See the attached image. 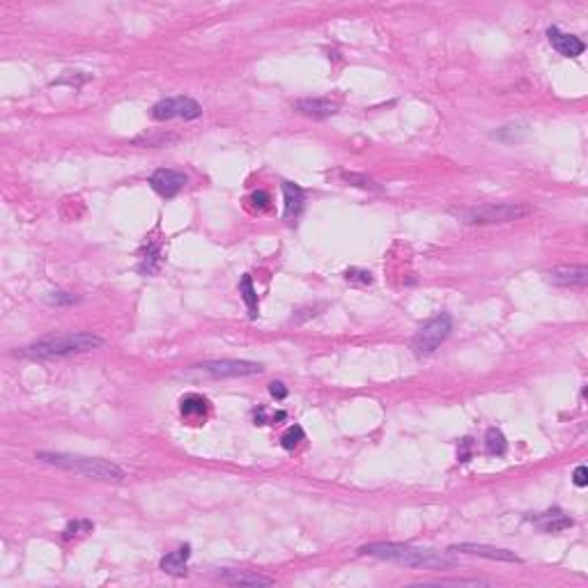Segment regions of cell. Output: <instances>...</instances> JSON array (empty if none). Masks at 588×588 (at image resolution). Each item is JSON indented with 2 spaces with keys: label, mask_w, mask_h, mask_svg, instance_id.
<instances>
[{
  "label": "cell",
  "mask_w": 588,
  "mask_h": 588,
  "mask_svg": "<svg viewBox=\"0 0 588 588\" xmlns=\"http://www.w3.org/2000/svg\"><path fill=\"white\" fill-rule=\"evenodd\" d=\"M361 554L375 556V559L393 561L405 567H416V570H448L455 567L458 561L450 554L435 552V550H423V547H411V545H400V542H370L359 550Z\"/></svg>",
  "instance_id": "cell-1"
},
{
  "label": "cell",
  "mask_w": 588,
  "mask_h": 588,
  "mask_svg": "<svg viewBox=\"0 0 588 588\" xmlns=\"http://www.w3.org/2000/svg\"><path fill=\"white\" fill-rule=\"evenodd\" d=\"M101 345H104V338H99L97 334L78 331V334L37 340V343L24 347L21 352H16V354L28 356V359H65V356L92 352V349H97Z\"/></svg>",
  "instance_id": "cell-2"
},
{
  "label": "cell",
  "mask_w": 588,
  "mask_h": 588,
  "mask_svg": "<svg viewBox=\"0 0 588 588\" xmlns=\"http://www.w3.org/2000/svg\"><path fill=\"white\" fill-rule=\"evenodd\" d=\"M39 462L53 464V467L67 469L81 473V476L95 478V480H125L127 473L122 467H118L115 462L108 460H99V458H86V455H71V453H37Z\"/></svg>",
  "instance_id": "cell-3"
},
{
  "label": "cell",
  "mask_w": 588,
  "mask_h": 588,
  "mask_svg": "<svg viewBox=\"0 0 588 588\" xmlns=\"http://www.w3.org/2000/svg\"><path fill=\"white\" fill-rule=\"evenodd\" d=\"M453 214L471 225H490V223H510L520 221L531 214L529 205L522 202H490L483 207H469V210H453Z\"/></svg>",
  "instance_id": "cell-4"
},
{
  "label": "cell",
  "mask_w": 588,
  "mask_h": 588,
  "mask_svg": "<svg viewBox=\"0 0 588 588\" xmlns=\"http://www.w3.org/2000/svg\"><path fill=\"white\" fill-rule=\"evenodd\" d=\"M453 331V317L448 313H439L423 324L416 336L411 338V349L416 356H428L450 336Z\"/></svg>",
  "instance_id": "cell-5"
},
{
  "label": "cell",
  "mask_w": 588,
  "mask_h": 588,
  "mask_svg": "<svg viewBox=\"0 0 588 588\" xmlns=\"http://www.w3.org/2000/svg\"><path fill=\"white\" fill-rule=\"evenodd\" d=\"M202 115V106L191 97H168L161 99L159 104L152 106V118L154 120H172V118H184V120H195Z\"/></svg>",
  "instance_id": "cell-6"
},
{
  "label": "cell",
  "mask_w": 588,
  "mask_h": 588,
  "mask_svg": "<svg viewBox=\"0 0 588 588\" xmlns=\"http://www.w3.org/2000/svg\"><path fill=\"white\" fill-rule=\"evenodd\" d=\"M198 370L214 377H251L262 373V363L255 361H242V359H221V361H205L195 366Z\"/></svg>",
  "instance_id": "cell-7"
},
{
  "label": "cell",
  "mask_w": 588,
  "mask_h": 588,
  "mask_svg": "<svg viewBox=\"0 0 588 588\" xmlns=\"http://www.w3.org/2000/svg\"><path fill=\"white\" fill-rule=\"evenodd\" d=\"M189 177L182 170H172V168H159L152 172L150 177V187L157 191L163 198H175L184 187H187Z\"/></svg>",
  "instance_id": "cell-8"
},
{
  "label": "cell",
  "mask_w": 588,
  "mask_h": 588,
  "mask_svg": "<svg viewBox=\"0 0 588 588\" xmlns=\"http://www.w3.org/2000/svg\"><path fill=\"white\" fill-rule=\"evenodd\" d=\"M450 552H462V554H471V556H483V559L490 561H503V563H522V559L510 550H501V547H492V545H476V542H462V545H453Z\"/></svg>",
  "instance_id": "cell-9"
},
{
  "label": "cell",
  "mask_w": 588,
  "mask_h": 588,
  "mask_svg": "<svg viewBox=\"0 0 588 588\" xmlns=\"http://www.w3.org/2000/svg\"><path fill=\"white\" fill-rule=\"evenodd\" d=\"M547 37H550V44L556 51H559L563 58H579L584 51H586V44L582 42L579 37L567 35V33H563V30H559L556 26L547 30Z\"/></svg>",
  "instance_id": "cell-10"
},
{
  "label": "cell",
  "mask_w": 588,
  "mask_h": 588,
  "mask_svg": "<svg viewBox=\"0 0 588 588\" xmlns=\"http://www.w3.org/2000/svg\"><path fill=\"white\" fill-rule=\"evenodd\" d=\"M547 281L561 287H584L588 281L586 267H554L547 272Z\"/></svg>",
  "instance_id": "cell-11"
},
{
  "label": "cell",
  "mask_w": 588,
  "mask_h": 588,
  "mask_svg": "<svg viewBox=\"0 0 588 588\" xmlns=\"http://www.w3.org/2000/svg\"><path fill=\"white\" fill-rule=\"evenodd\" d=\"M292 108L296 113H304L308 118H329V115H336L338 113V106L334 101L329 99H299L292 104Z\"/></svg>",
  "instance_id": "cell-12"
},
{
  "label": "cell",
  "mask_w": 588,
  "mask_h": 588,
  "mask_svg": "<svg viewBox=\"0 0 588 588\" xmlns=\"http://www.w3.org/2000/svg\"><path fill=\"white\" fill-rule=\"evenodd\" d=\"M221 582L225 584H239V586H272L274 579L269 577H262V574H255V572H244V570H221L216 572Z\"/></svg>",
  "instance_id": "cell-13"
},
{
  "label": "cell",
  "mask_w": 588,
  "mask_h": 588,
  "mask_svg": "<svg viewBox=\"0 0 588 588\" xmlns=\"http://www.w3.org/2000/svg\"><path fill=\"white\" fill-rule=\"evenodd\" d=\"M189 559H191V547L184 545V547H180L177 552L163 556V559H161V570L168 572V574H175V577H182V574H187Z\"/></svg>",
  "instance_id": "cell-14"
},
{
  "label": "cell",
  "mask_w": 588,
  "mask_h": 588,
  "mask_svg": "<svg viewBox=\"0 0 588 588\" xmlns=\"http://www.w3.org/2000/svg\"><path fill=\"white\" fill-rule=\"evenodd\" d=\"M283 195H285V212H283V216H285V219H296V216L301 214V210H304V200H306L304 191L299 189L296 184L285 182L283 184Z\"/></svg>",
  "instance_id": "cell-15"
},
{
  "label": "cell",
  "mask_w": 588,
  "mask_h": 588,
  "mask_svg": "<svg viewBox=\"0 0 588 588\" xmlns=\"http://www.w3.org/2000/svg\"><path fill=\"white\" fill-rule=\"evenodd\" d=\"M205 411H207V400H205L202 396H184L182 398V416H187V418H200L205 416Z\"/></svg>",
  "instance_id": "cell-16"
},
{
  "label": "cell",
  "mask_w": 588,
  "mask_h": 588,
  "mask_svg": "<svg viewBox=\"0 0 588 588\" xmlns=\"http://www.w3.org/2000/svg\"><path fill=\"white\" fill-rule=\"evenodd\" d=\"M239 292H242L244 301H246V308H249V317L255 319V317H257V311H260V308H257V294H255V287H253V278H251L249 274H246V276L242 278Z\"/></svg>",
  "instance_id": "cell-17"
},
{
  "label": "cell",
  "mask_w": 588,
  "mask_h": 588,
  "mask_svg": "<svg viewBox=\"0 0 588 588\" xmlns=\"http://www.w3.org/2000/svg\"><path fill=\"white\" fill-rule=\"evenodd\" d=\"M538 524L542 526L545 531H561V529H567V526H572V520H567L565 515H561L559 510L554 512H545L542 517L538 520Z\"/></svg>",
  "instance_id": "cell-18"
},
{
  "label": "cell",
  "mask_w": 588,
  "mask_h": 588,
  "mask_svg": "<svg viewBox=\"0 0 588 588\" xmlns=\"http://www.w3.org/2000/svg\"><path fill=\"white\" fill-rule=\"evenodd\" d=\"M485 448H488L490 455H503L505 448H508V443H505L503 432L497 430V428H490L488 435H485Z\"/></svg>",
  "instance_id": "cell-19"
},
{
  "label": "cell",
  "mask_w": 588,
  "mask_h": 588,
  "mask_svg": "<svg viewBox=\"0 0 588 588\" xmlns=\"http://www.w3.org/2000/svg\"><path fill=\"white\" fill-rule=\"evenodd\" d=\"M306 439V435H304V430H301V425H292V428H287L285 432H283V437H281V443H283V448L285 450H294L299 443H301Z\"/></svg>",
  "instance_id": "cell-20"
},
{
  "label": "cell",
  "mask_w": 588,
  "mask_h": 588,
  "mask_svg": "<svg viewBox=\"0 0 588 588\" xmlns=\"http://www.w3.org/2000/svg\"><path fill=\"white\" fill-rule=\"evenodd\" d=\"M343 180L347 182H356V187L361 189H373V191H379V187L373 182V180H368V177H361V175H354V172H343Z\"/></svg>",
  "instance_id": "cell-21"
},
{
  "label": "cell",
  "mask_w": 588,
  "mask_h": 588,
  "mask_svg": "<svg viewBox=\"0 0 588 588\" xmlns=\"http://www.w3.org/2000/svg\"><path fill=\"white\" fill-rule=\"evenodd\" d=\"M572 480H574L577 488H586V485H588V467H586V464H579V467L574 469Z\"/></svg>",
  "instance_id": "cell-22"
},
{
  "label": "cell",
  "mask_w": 588,
  "mask_h": 588,
  "mask_svg": "<svg viewBox=\"0 0 588 588\" xmlns=\"http://www.w3.org/2000/svg\"><path fill=\"white\" fill-rule=\"evenodd\" d=\"M347 281H361V283H373V276L370 272H359V269H349L347 272Z\"/></svg>",
  "instance_id": "cell-23"
},
{
  "label": "cell",
  "mask_w": 588,
  "mask_h": 588,
  "mask_svg": "<svg viewBox=\"0 0 588 588\" xmlns=\"http://www.w3.org/2000/svg\"><path fill=\"white\" fill-rule=\"evenodd\" d=\"M51 304H74L76 296L74 294H67V292H53V296H48Z\"/></svg>",
  "instance_id": "cell-24"
},
{
  "label": "cell",
  "mask_w": 588,
  "mask_h": 588,
  "mask_svg": "<svg viewBox=\"0 0 588 588\" xmlns=\"http://www.w3.org/2000/svg\"><path fill=\"white\" fill-rule=\"evenodd\" d=\"M269 393H272L276 400H285V398H287V388L281 384V381H272V384H269Z\"/></svg>",
  "instance_id": "cell-25"
},
{
  "label": "cell",
  "mask_w": 588,
  "mask_h": 588,
  "mask_svg": "<svg viewBox=\"0 0 588 588\" xmlns=\"http://www.w3.org/2000/svg\"><path fill=\"white\" fill-rule=\"evenodd\" d=\"M81 529H92V524H90V522H74V524H69L67 531H65L67 538H71V535H76Z\"/></svg>",
  "instance_id": "cell-26"
},
{
  "label": "cell",
  "mask_w": 588,
  "mask_h": 588,
  "mask_svg": "<svg viewBox=\"0 0 588 588\" xmlns=\"http://www.w3.org/2000/svg\"><path fill=\"white\" fill-rule=\"evenodd\" d=\"M253 200L260 205V207H267V205H269V195H267L264 191H257L255 195H253Z\"/></svg>",
  "instance_id": "cell-27"
}]
</instances>
